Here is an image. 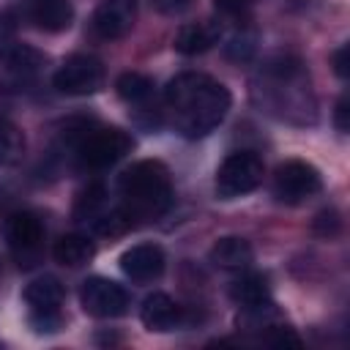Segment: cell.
<instances>
[{"mask_svg": "<svg viewBox=\"0 0 350 350\" xmlns=\"http://www.w3.org/2000/svg\"><path fill=\"white\" fill-rule=\"evenodd\" d=\"M265 342L268 345H273V347H301V339L290 331V328H284V325H268V334H265Z\"/></svg>", "mask_w": 350, "mask_h": 350, "instance_id": "obj_25", "label": "cell"}, {"mask_svg": "<svg viewBox=\"0 0 350 350\" xmlns=\"http://www.w3.org/2000/svg\"><path fill=\"white\" fill-rule=\"evenodd\" d=\"M208 257H211V262H213L216 268H221V271H246V268L252 265L254 252H252L249 241H243V238H238V235H227V238H219V241L211 246Z\"/></svg>", "mask_w": 350, "mask_h": 350, "instance_id": "obj_17", "label": "cell"}, {"mask_svg": "<svg viewBox=\"0 0 350 350\" xmlns=\"http://www.w3.org/2000/svg\"><path fill=\"white\" fill-rule=\"evenodd\" d=\"M5 243L19 260V265H33L41 254L44 224L30 211H16L5 219Z\"/></svg>", "mask_w": 350, "mask_h": 350, "instance_id": "obj_9", "label": "cell"}, {"mask_svg": "<svg viewBox=\"0 0 350 350\" xmlns=\"http://www.w3.org/2000/svg\"><path fill=\"white\" fill-rule=\"evenodd\" d=\"M252 52H254V36H243V33L232 36L230 44L224 46V55L230 60H249Z\"/></svg>", "mask_w": 350, "mask_h": 350, "instance_id": "obj_23", "label": "cell"}, {"mask_svg": "<svg viewBox=\"0 0 350 350\" xmlns=\"http://www.w3.org/2000/svg\"><path fill=\"white\" fill-rule=\"evenodd\" d=\"M120 271L131 282H153L164 273V252L156 243H137L120 254Z\"/></svg>", "mask_w": 350, "mask_h": 350, "instance_id": "obj_12", "label": "cell"}, {"mask_svg": "<svg viewBox=\"0 0 350 350\" xmlns=\"http://www.w3.org/2000/svg\"><path fill=\"white\" fill-rule=\"evenodd\" d=\"M139 320L148 331H156V334H164V331H172L180 325L183 320V309L167 295V293H153L142 301V309H139Z\"/></svg>", "mask_w": 350, "mask_h": 350, "instance_id": "obj_15", "label": "cell"}, {"mask_svg": "<svg viewBox=\"0 0 350 350\" xmlns=\"http://www.w3.org/2000/svg\"><path fill=\"white\" fill-rule=\"evenodd\" d=\"M120 211L131 219V224H142L150 219H159L172 205V180L161 161L142 159L131 164L120 180Z\"/></svg>", "mask_w": 350, "mask_h": 350, "instance_id": "obj_3", "label": "cell"}, {"mask_svg": "<svg viewBox=\"0 0 350 350\" xmlns=\"http://www.w3.org/2000/svg\"><path fill=\"white\" fill-rule=\"evenodd\" d=\"M331 63H334L336 77L347 79V74H350V68H347V44H342V46H339V49L331 55Z\"/></svg>", "mask_w": 350, "mask_h": 350, "instance_id": "obj_29", "label": "cell"}, {"mask_svg": "<svg viewBox=\"0 0 350 350\" xmlns=\"http://www.w3.org/2000/svg\"><path fill=\"white\" fill-rule=\"evenodd\" d=\"M262 172H265V167H262V159L257 153L235 150L216 170V191L224 200L249 194L262 183Z\"/></svg>", "mask_w": 350, "mask_h": 350, "instance_id": "obj_5", "label": "cell"}, {"mask_svg": "<svg viewBox=\"0 0 350 350\" xmlns=\"http://www.w3.org/2000/svg\"><path fill=\"white\" fill-rule=\"evenodd\" d=\"M273 197L284 205H298L309 197H314L320 189H323V180H320V172L306 164V161H284L276 167L273 172Z\"/></svg>", "mask_w": 350, "mask_h": 350, "instance_id": "obj_6", "label": "cell"}, {"mask_svg": "<svg viewBox=\"0 0 350 350\" xmlns=\"http://www.w3.org/2000/svg\"><path fill=\"white\" fill-rule=\"evenodd\" d=\"M134 14H137V3L134 0H104L90 19V27L96 33V38L112 41L120 38L131 30L134 25Z\"/></svg>", "mask_w": 350, "mask_h": 350, "instance_id": "obj_11", "label": "cell"}, {"mask_svg": "<svg viewBox=\"0 0 350 350\" xmlns=\"http://www.w3.org/2000/svg\"><path fill=\"white\" fill-rule=\"evenodd\" d=\"M44 60H46V55H41L38 49L25 46V44H14V46L0 49V71L11 82L33 79L38 74V68L44 66Z\"/></svg>", "mask_w": 350, "mask_h": 350, "instance_id": "obj_14", "label": "cell"}, {"mask_svg": "<svg viewBox=\"0 0 350 350\" xmlns=\"http://www.w3.org/2000/svg\"><path fill=\"white\" fill-rule=\"evenodd\" d=\"M68 142L74 148V156L88 170H104L120 161L131 148L134 139L118 129V126H77L68 129Z\"/></svg>", "mask_w": 350, "mask_h": 350, "instance_id": "obj_4", "label": "cell"}, {"mask_svg": "<svg viewBox=\"0 0 350 350\" xmlns=\"http://www.w3.org/2000/svg\"><path fill=\"white\" fill-rule=\"evenodd\" d=\"M79 304L93 317H120L129 309V293L104 276H90L79 287Z\"/></svg>", "mask_w": 350, "mask_h": 350, "instance_id": "obj_10", "label": "cell"}, {"mask_svg": "<svg viewBox=\"0 0 350 350\" xmlns=\"http://www.w3.org/2000/svg\"><path fill=\"white\" fill-rule=\"evenodd\" d=\"M194 0H153V8L159 14H167V16H175V14H183L186 8H191Z\"/></svg>", "mask_w": 350, "mask_h": 350, "instance_id": "obj_27", "label": "cell"}, {"mask_svg": "<svg viewBox=\"0 0 350 350\" xmlns=\"http://www.w3.org/2000/svg\"><path fill=\"white\" fill-rule=\"evenodd\" d=\"M96 254V246L88 235H60L52 246V257L60 262V265H68V268H79L85 262H90Z\"/></svg>", "mask_w": 350, "mask_h": 350, "instance_id": "obj_18", "label": "cell"}, {"mask_svg": "<svg viewBox=\"0 0 350 350\" xmlns=\"http://www.w3.org/2000/svg\"><path fill=\"white\" fill-rule=\"evenodd\" d=\"M115 88H118V96H120L126 104H131V107H142V104H148L150 96H153V79H150L148 74H139V71H126V74H120L118 82H115Z\"/></svg>", "mask_w": 350, "mask_h": 350, "instance_id": "obj_20", "label": "cell"}, {"mask_svg": "<svg viewBox=\"0 0 350 350\" xmlns=\"http://www.w3.org/2000/svg\"><path fill=\"white\" fill-rule=\"evenodd\" d=\"M230 90L197 71H183L175 79H170L164 90V109L175 131H180L189 139L211 134L230 112Z\"/></svg>", "mask_w": 350, "mask_h": 350, "instance_id": "obj_1", "label": "cell"}, {"mask_svg": "<svg viewBox=\"0 0 350 350\" xmlns=\"http://www.w3.org/2000/svg\"><path fill=\"white\" fill-rule=\"evenodd\" d=\"M347 115H350V101H347V96H342L339 101H336V107H334V123H336V129L339 131H347Z\"/></svg>", "mask_w": 350, "mask_h": 350, "instance_id": "obj_28", "label": "cell"}, {"mask_svg": "<svg viewBox=\"0 0 350 350\" xmlns=\"http://www.w3.org/2000/svg\"><path fill=\"white\" fill-rule=\"evenodd\" d=\"M219 41H221V25L216 19H200V22H189L178 30L175 49L180 55H202V52L213 49Z\"/></svg>", "mask_w": 350, "mask_h": 350, "instance_id": "obj_16", "label": "cell"}, {"mask_svg": "<svg viewBox=\"0 0 350 350\" xmlns=\"http://www.w3.org/2000/svg\"><path fill=\"white\" fill-rule=\"evenodd\" d=\"M339 227H342V221H339V213H336V211H331V208L320 211V213L314 216V221H312V230H314L317 235H323V238H331V235H336V232H339Z\"/></svg>", "mask_w": 350, "mask_h": 350, "instance_id": "obj_24", "label": "cell"}, {"mask_svg": "<svg viewBox=\"0 0 350 350\" xmlns=\"http://www.w3.org/2000/svg\"><path fill=\"white\" fill-rule=\"evenodd\" d=\"M52 85L66 96H90L104 85V66L93 55H71L55 71Z\"/></svg>", "mask_w": 350, "mask_h": 350, "instance_id": "obj_7", "label": "cell"}, {"mask_svg": "<svg viewBox=\"0 0 350 350\" xmlns=\"http://www.w3.org/2000/svg\"><path fill=\"white\" fill-rule=\"evenodd\" d=\"M104 197H107L104 186H101V183H90L88 189L79 191L77 205H74V216H77V219H88V221H93V219L101 213V208H104Z\"/></svg>", "mask_w": 350, "mask_h": 350, "instance_id": "obj_22", "label": "cell"}, {"mask_svg": "<svg viewBox=\"0 0 350 350\" xmlns=\"http://www.w3.org/2000/svg\"><path fill=\"white\" fill-rule=\"evenodd\" d=\"M25 134L16 123L0 118V164L3 167H11V164H19L22 156H25Z\"/></svg>", "mask_w": 350, "mask_h": 350, "instance_id": "obj_21", "label": "cell"}, {"mask_svg": "<svg viewBox=\"0 0 350 350\" xmlns=\"http://www.w3.org/2000/svg\"><path fill=\"white\" fill-rule=\"evenodd\" d=\"M22 14L44 33H60L74 19L71 0H22Z\"/></svg>", "mask_w": 350, "mask_h": 350, "instance_id": "obj_13", "label": "cell"}, {"mask_svg": "<svg viewBox=\"0 0 350 350\" xmlns=\"http://www.w3.org/2000/svg\"><path fill=\"white\" fill-rule=\"evenodd\" d=\"M252 3H254V0H213L216 11L224 14V16H238V14H243Z\"/></svg>", "mask_w": 350, "mask_h": 350, "instance_id": "obj_26", "label": "cell"}, {"mask_svg": "<svg viewBox=\"0 0 350 350\" xmlns=\"http://www.w3.org/2000/svg\"><path fill=\"white\" fill-rule=\"evenodd\" d=\"M230 298L241 306H254L268 301V279L262 273H241L230 284Z\"/></svg>", "mask_w": 350, "mask_h": 350, "instance_id": "obj_19", "label": "cell"}, {"mask_svg": "<svg viewBox=\"0 0 350 350\" xmlns=\"http://www.w3.org/2000/svg\"><path fill=\"white\" fill-rule=\"evenodd\" d=\"M63 295V284L55 276H41L25 287V301L30 306V320L36 331H57Z\"/></svg>", "mask_w": 350, "mask_h": 350, "instance_id": "obj_8", "label": "cell"}, {"mask_svg": "<svg viewBox=\"0 0 350 350\" xmlns=\"http://www.w3.org/2000/svg\"><path fill=\"white\" fill-rule=\"evenodd\" d=\"M252 98L271 115L290 123L314 120V96L298 57L273 55L252 79Z\"/></svg>", "mask_w": 350, "mask_h": 350, "instance_id": "obj_2", "label": "cell"}]
</instances>
